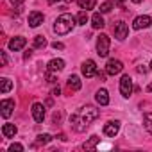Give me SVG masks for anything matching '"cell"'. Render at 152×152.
<instances>
[{
    "label": "cell",
    "instance_id": "cell-7",
    "mask_svg": "<svg viewBox=\"0 0 152 152\" xmlns=\"http://www.w3.org/2000/svg\"><path fill=\"white\" fill-rule=\"evenodd\" d=\"M0 115H2L4 118H9L11 116V113H13V109H15V100H11V99H4L2 102H0Z\"/></svg>",
    "mask_w": 152,
    "mask_h": 152
},
{
    "label": "cell",
    "instance_id": "cell-1",
    "mask_svg": "<svg viewBox=\"0 0 152 152\" xmlns=\"http://www.w3.org/2000/svg\"><path fill=\"white\" fill-rule=\"evenodd\" d=\"M99 118V109H95L93 106H86V107H83L81 109V113L79 115H73L72 118H70V122H72V127L77 131V132H83L93 120H97Z\"/></svg>",
    "mask_w": 152,
    "mask_h": 152
},
{
    "label": "cell",
    "instance_id": "cell-2",
    "mask_svg": "<svg viewBox=\"0 0 152 152\" xmlns=\"http://www.w3.org/2000/svg\"><path fill=\"white\" fill-rule=\"evenodd\" d=\"M73 25H75V18H73L72 15H68V13H63V15L56 20V23H54V32L59 34V36H64V34L72 32Z\"/></svg>",
    "mask_w": 152,
    "mask_h": 152
},
{
    "label": "cell",
    "instance_id": "cell-13",
    "mask_svg": "<svg viewBox=\"0 0 152 152\" xmlns=\"http://www.w3.org/2000/svg\"><path fill=\"white\" fill-rule=\"evenodd\" d=\"M43 20H45V16H43V13H39V11H32V13L29 15V25H31V27H39V25L43 23Z\"/></svg>",
    "mask_w": 152,
    "mask_h": 152
},
{
    "label": "cell",
    "instance_id": "cell-11",
    "mask_svg": "<svg viewBox=\"0 0 152 152\" xmlns=\"http://www.w3.org/2000/svg\"><path fill=\"white\" fill-rule=\"evenodd\" d=\"M150 23H152V20H150V16H138L134 22H132V27L136 29V31H140V29H147V27H150Z\"/></svg>",
    "mask_w": 152,
    "mask_h": 152
},
{
    "label": "cell",
    "instance_id": "cell-12",
    "mask_svg": "<svg viewBox=\"0 0 152 152\" xmlns=\"http://www.w3.org/2000/svg\"><path fill=\"white\" fill-rule=\"evenodd\" d=\"M25 45H27V39H25L23 36H16V38H13V39L9 41V48H11L13 52H18V50H22Z\"/></svg>",
    "mask_w": 152,
    "mask_h": 152
},
{
    "label": "cell",
    "instance_id": "cell-25",
    "mask_svg": "<svg viewBox=\"0 0 152 152\" xmlns=\"http://www.w3.org/2000/svg\"><path fill=\"white\" fill-rule=\"evenodd\" d=\"M50 138H52L50 134H39V136H38V140H36V143H38V145H45V143H48V141H50Z\"/></svg>",
    "mask_w": 152,
    "mask_h": 152
},
{
    "label": "cell",
    "instance_id": "cell-6",
    "mask_svg": "<svg viewBox=\"0 0 152 152\" xmlns=\"http://www.w3.org/2000/svg\"><path fill=\"white\" fill-rule=\"evenodd\" d=\"M113 32H115V38L118 39H125L127 38V32H129V27L125 22H116L113 25Z\"/></svg>",
    "mask_w": 152,
    "mask_h": 152
},
{
    "label": "cell",
    "instance_id": "cell-20",
    "mask_svg": "<svg viewBox=\"0 0 152 152\" xmlns=\"http://www.w3.org/2000/svg\"><path fill=\"white\" fill-rule=\"evenodd\" d=\"M99 140H100L99 136H91V138H90V141H86V143L83 145V148H86V150H93V148L97 147V143H99Z\"/></svg>",
    "mask_w": 152,
    "mask_h": 152
},
{
    "label": "cell",
    "instance_id": "cell-31",
    "mask_svg": "<svg viewBox=\"0 0 152 152\" xmlns=\"http://www.w3.org/2000/svg\"><path fill=\"white\" fill-rule=\"evenodd\" d=\"M138 72L140 73H147V66H138Z\"/></svg>",
    "mask_w": 152,
    "mask_h": 152
},
{
    "label": "cell",
    "instance_id": "cell-18",
    "mask_svg": "<svg viewBox=\"0 0 152 152\" xmlns=\"http://www.w3.org/2000/svg\"><path fill=\"white\" fill-rule=\"evenodd\" d=\"M91 25H93V29H102V27L106 25V22H104V18H102L100 13H95V15L91 16Z\"/></svg>",
    "mask_w": 152,
    "mask_h": 152
},
{
    "label": "cell",
    "instance_id": "cell-30",
    "mask_svg": "<svg viewBox=\"0 0 152 152\" xmlns=\"http://www.w3.org/2000/svg\"><path fill=\"white\" fill-rule=\"evenodd\" d=\"M11 4L18 7V6H22V4H23V0H11Z\"/></svg>",
    "mask_w": 152,
    "mask_h": 152
},
{
    "label": "cell",
    "instance_id": "cell-9",
    "mask_svg": "<svg viewBox=\"0 0 152 152\" xmlns=\"http://www.w3.org/2000/svg\"><path fill=\"white\" fill-rule=\"evenodd\" d=\"M32 118L36 122H43L45 120V106L43 104H39V102L32 104Z\"/></svg>",
    "mask_w": 152,
    "mask_h": 152
},
{
    "label": "cell",
    "instance_id": "cell-26",
    "mask_svg": "<svg viewBox=\"0 0 152 152\" xmlns=\"http://www.w3.org/2000/svg\"><path fill=\"white\" fill-rule=\"evenodd\" d=\"M77 22H79L81 25H84V23L88 22V15H86V11H84V9H83V11L77 15Z\"/></svg>",
    "mask_w": 152,
    "mask_h": 152
},
{
    "label": "cell",
    "instance_id": "cell-14",
    "mask_svg": "<svg viewBox=\"0 0 152 152\" xmlns=\"http://www.w3.org/2000/svg\"><path fill=\"white\" fill-rule=\"evenodd\" d=\"M81 86H83V83H81V79L77 77V75H70L68 77V90L70 91H79Z\"/></svg>",
    "mask_w": 152,
    "mask_h": 152
},
{
    "label": "cell",
    "instance_id": "cell-17",
    "mask_svg": "<svg viewBox=\"0 0 152 152\" xmlns=\"http://www.w3.org/2000/svg\"><path fill=\"white\" fill-rule=\"evenodd\" d=\"M16 125H13V124H4L2 125V134H4V138H15V134H16Z\"/></svg>",
    "mask_w": 152,
    "mask_h": 152
},
{
    "label": "cell",
    "instance_id": "cell-4",
    "mask_svg": "<svg viewBox=\"0 0 152 152\" xmlns=\"http://www.w3.org/2000/svg\"><path fill=\"white\" fill-rule=\"evenodd\" d=\"M81 70H83V75L86 79H91L93 75H97L99 72H97V64H95V61L93 59H88V61H84L83 63V66H81Z\"/></svg>",
    "mask_w": 152,
    "mask_h": 152
},
{
    "label": "cell",
    "instance_id": "cell-10",
    "mask_svg": "<svg viewBox=\"0 0 152 152\" xmlns=\"http://www.w3.org/2000/svg\"><path fill=\"white\" fill-rule=\"evenodd\" d=\"M120 131V122H107L104 125V134L109 136V138H115Z\"/></svg>",
    "mask_w": 152,
    "mask_h": 152
},
{
    "label": "cell",
    "instance_id": "cell-28",
    "mask_svg": "<svg viewBox=\"0 0 152 152\" xmlns=\"http://www.w3.org/2000/svg\"><path fill=\"white\" fill-rule=\"evenodd\" d=\"M0 57H2V66H6L7 64V56H6L4 50H0Z\"/></svg>",
    "mask_w": 152,
    "mask_h": 152
},
{
    "label": "cell",
    "instance_id": "cell-8",
    "mask_svg": "<svg viewBox=\"0 0 152 152\" xmlns=\"http://www.w3.org/2000/svg\"><path fill=\"white\" fill-rule=\"evenodd\" d=\"M122 70H124V64H122V61H118V59H109L107 64H106V72H107L109 75H116V73H120Z\"/></svg>",
    "mask_w": 152,
    "mask_h": 152
},
{
    "label": "cell",
    "instance_id": "cell-19",
    "mask_svg": "<svg viewBox=\"0 0 152 152\" xmlns=\"http://www.w3.org/2000/svg\"><path fill=\"white\" fill-rule=\"evenodd\" d=\"M97 6V0H79V7L88 11V9H93Z\"/></svg>",
    "mask_w": 152,
    "mask_h": 152
},
{
    "label": "cell",
    "instance_id": "cell-32",
    "mask_svg": "<svg viewBox=\"0 0 152 152\" xmlns=\"http://www.w3.org/2000/svg\"><path fill=\"white\" fill-rule=\"evenodd\" d=\"M125 2V0H115V6H122Z\"/></svg>",
    "mask_w": 152,
    "mask_h": 152
},
{
    "label": "cell",
    "instance_id": "cell-29",
    "mask_svg": "<svg viewBox=\"0 0 152 152\" xmlns=\"http://www.w3.org/2000/svg\"><path fill=\"white\" fill-rule=\"evenodd\" d=\"M52 48H56V50H63V48H64V45H63V43L54 41V43H52Z\"/></svg>",
    "mask_w": 152,
    "mask_h": 152
},
{
    "label": "cell",
    "instance_id": "cell-15",
    "mask_svg": "<svg viewBox=\"0 0 152 152\" xmlns=\"http://www.w3.org/2000/svg\"><path fill=\"white\" fill-rule=\"evenodd\" d=\"M47 68H48V72H61L64 68V61L63 59H52L47 64Z\"/></svg>",
    "mask_w": 152,
    "mask_h": 152
},
{
    "label": "cell",
    "instance_id": "cell-35",
    "mask_svg": "<svg viewBox=\"0 0 152 152\" xmlns=\"http://www.w3.org/2000/svg\"><path fill=\"white\" fill-rule=\"evenodd\" d=\"M150 70H152V63H150Z\"/></svg>",
    "mask_w": 152,
    "mask_h": 152
},
{
    "label": "cell",
    "instance_id": "cell-33",
    "mask_svg": "<svg viewBox=\"0 0 152 152\" xmlns=\"http://www.w3.org/2000/svg\"><path fill=\"white\" fill-rule=\"evenodd\" d=\"M56 2H59V0H48V4H56Z\"/></svg>",
    "mask_w": 152,
    "mask_h": 152
},
{
    "label": "cell",
    "instance_id": "cell-3",
    "mask_svg": "<svg viewBox=\"0 0 152 152\" xmlns=\"http://www.w3.org/2000/svg\"><path fill=\"white\" fill-rule=\"evenodd\" d=\"M109 45H111L109 36H107V34H100V36L97 38V54H99L100 57H106V56L109 54Z\"/></svg>",
    "mask_w": 152,
    "mask_h": 152
},
{
    "label": "cell",
    "instance_id": "cell-23",
    "mask_svg": "<svg viewBox=\"0 0 152 152\" xmlns=\"http://www.w3.org/2000/svg\"><path fill=\"white\" fill-rule=\"evenodd\" d=\"M45 45H47L45 36H36V38H34V48H43Z\"/></svg>",
    "mask_w": 152,
    "mask_h": 152
},
{
    "label": "cell",
    "instance_id": "cell-36",
    "mask_svg": "<svg viewBox=\"0 0 152 152\" xmlns=\"http://www.w3.org/2000/svg\"><path fill=\"white\" fill-rule=\"evenodd\" d=\"M68 2H70V0H68Z\"/></svg>",
    "mask_w": 152,
    "mask_h": 152
},
{
    "label": "cell",
    "instance_id": "cell-5",
    "mask_svg": "<svg viewBox=\"0 0 152 152\" xmlns=\"http://www.w3.org/2000/svg\"><path fill=\"white\" fill-rule=\"evenodd\" d=\"M120 93L125 99L132 93V79L129 77V75H124V77L120 79Z\"/></svg>",
    "mask_w": 152,
    "mask_h": 152
},
{
    "label": "cell",
    "instance_id": "cell-16",
    "mask_svg": "<svg viewBox=\"0 0 152 152\" xmlns=\"http://www.w3.org/2000/svg\"><path fill=\"white\" fill-rule=\"evenodd\" d=\"M95 100H97L100 106H107V104H109L107 90H99V91H97V95H95Z\"/></svg>",
    "mask_w": 152,
    "mask_h": 152
},
{
    "label": "cell",
    "instance_id": "cell-24",
    "mask_svg": "<svg viewBox=\"0 0 152 152\" xmlns=\"http://www.w3.org/2000/svg\"><path fill=\"white\" fill-rule=\"evenodd\" d=\"M111 9H113V2H109V0H107V2H104V4L100 6V13H102V15L111 13Z\"/></svg>",
    "mask_w": 152,
    "mask_h": 152
},
{
    "label": "cell",
    "instance_id": "cell-22",
    "mask_svg": "<svg viewBox=\"0 0 152 152\" xmlns=\"http://www.w3.org/2000/svg\"><path fill=\"white\" fill-rule=\"evenodd\" d=\"M11 88H13V83H11V79L4 77V79H2V88H0V91H2V93H7Z\"/></svg>",
    "mask_w": 152,
    "mask_h": 152
},
{
    "label": "cell",
    "instance_id": "cell-27",
    "mask_svg": "<svg viewBox=\"0 0 152 152\" xmlns=\"http://www.w3.org/2000/svg\"><path fill=\"white\" fill-rule=\"evenodd\" d=\"M9 150H11V152H15V150H18V152H23V145H20V143H13V145L9 147Z\"/></svg>",
    "mask_w": 152,
    "mask_h": 152
},
{
    "label": "cell",
    "instance_id": "cell-21",
    "mask_svg": "<svg viewBox=\"0 0 152 152\" xmlns=\"http://www.w3.org/2000/svg\"><path fill=\"white\" fill-rule=\"evenodd\" d=\"M143 125H145V129L152 134V113H145V115H143Z\"/></svg>",
    "mask_w": 152,
    "mask_h": 152
},
{
    "label": "cell",
    "instance_id": "cell-34",
    "mask_svg": "<svg viewBox=\"0 0 152 152\" xmlns=\"http://www.w3.org/2000/svg\"><path fill=\"white\" fill-rule=\"evenodd\" d=\"M132 2H134V4H140V2H141V0H132Z\"/></svg>",
    "mask_w": 152,
    "mask_h": 152
}]
</instances>
